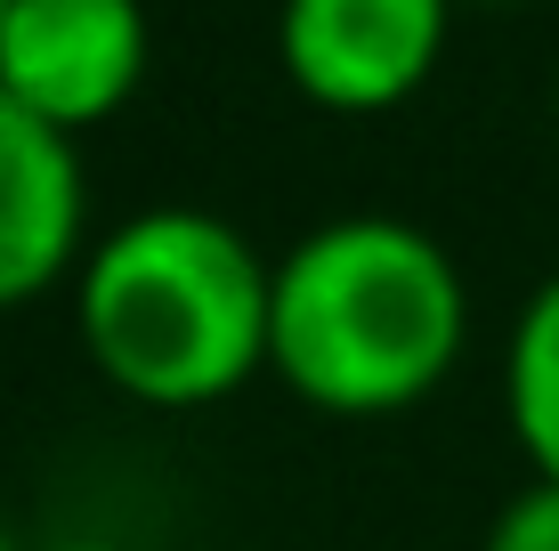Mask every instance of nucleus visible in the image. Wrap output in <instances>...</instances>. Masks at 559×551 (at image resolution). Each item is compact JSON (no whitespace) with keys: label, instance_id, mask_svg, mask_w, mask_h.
<instances>
[{"label":"nucleus","instance_id":"39448f33","mask_svg":"<svg viewBox=\"0 0 559 551\" xmlns=\"http://www.w3.org/2000/svg\"><path fill=\"white\" fill-rule=\"evenodd\" d=\"M90 260V187L82 139L0 89V316L82 276Z\"/></svg>","mask_w":559,"mask_h":551},{"label":"nucleus","instance_id":"1a4fd4ad","mask_svg":"<svg viewBox=\"0 0 559 551\" xmlns=\"http://www.w3.org/2000/svg\"><path fill=\"white\" fill-rule=\"evenodd\" d=\"M0 551H25V543H16V536H9V527H0Z\"/></svg>","mask_w":559,"mask_h":551},{"label":"nucleus","instance_id":"423d86ee","mask_svg":"<svg viewBox=\"0 0 559 551\" xmlns=\"http://www.w3.org/2000/svg\"><path fill=\"white\" fill-rule=\"evenodd\" d=\"M503 414L527 454V479L559 487V276H544L511 316L503 340Z\"/></svg>","mask_w":559,"mask_h":551},{"label":"nucleus","instance_id":"f03ea898","mask_svg":"<svg viewBox=\"0 0 559 551\" xmlns=\"http://www.w3.org/2000/svg\"><path fill=\"white\" fill-rule=\"evenodd\" d=\"M276 260L219 212L154 203L114 219L73 276V333L130 406L203 414L267 373Z\"/></svg>","mask_w":559,"mask_h":551},{"label":"nucleus","instance_id":"f257e3e1","mask_svg":"<svg viewBox=\"0 0 559 551\" xmlns=\"http://www.w3.org/2000/svg\"><path fill=\"white\" fill-rule=\"evenodd\" d=\"M471 340L454 252L414 219L349 212L308 227L276 260L267 373L317 414L381 422L447 390Z\"/></svg>","mask_w":559,"mask_h":551},{"label":"nucleus","instance_id":"6e6552de","mask_svg":"<svg viewBox=\"0 0 559 551\" xmlns=\"http://www.w3.org/2000/svg\"><path fill=\"white\" fill-rule=\"evenodd\" d=\"M41 551H122V543H98V536H66V543H41Z\"/></svg>","mask_w":559,"mask_h":551},{"label":"nucleus","instance_id":"9d476101","mask_svg":"<svg viewBox=\"0 0 559 551\" xmlns=\"http://www.w3.org/2000/svg\"><path fill=\"white\" fill-rule=\"evenodd\" d=\"M0 16H9V0H0Z\"/></svg>","mask_w":559,"mask_h":551},{"label":"nucleus","instance_id":"7ed1b4c3","mask_svg":"<svg viewBox=\"0 0 559 551\" xmlns=\"http://www.w3.org/2000/svg\"><path fill=\"white\" fill-rule=\"evenodd\" d=\"M454 0H276V65L324 113H397L447 57Z\"/></svg>","mask_w":559,"mask_h":551},{"label":"nucleus","instance_id":"20e7f679","mask_svg":"<svg viewBox=\"0 0 559 551\" xmlns=\"http://www.w3.org/2000/svg\"><path fill=\"white\" fill-rule=\"evenodd\" d=\"M146 0H9L0 16V89L66 139L114 122L146 89Z\"/></svg>","mask_w":559,"mask_h":551},{"label":"nucleus","instance_id":"0eeeda50","mask_svg":"<svg viewBox=\"0 0 559 551\" xmlns=\"http://www.w3.org/2000/svg\"><path fill=\"white\" fill-rule=\"evenodd\" d=\"M487 551H559V487H551V479H527V487H519V495L495 511Z\"/></svg>","mask_w":559,"mask_h":551}]
</instances>
